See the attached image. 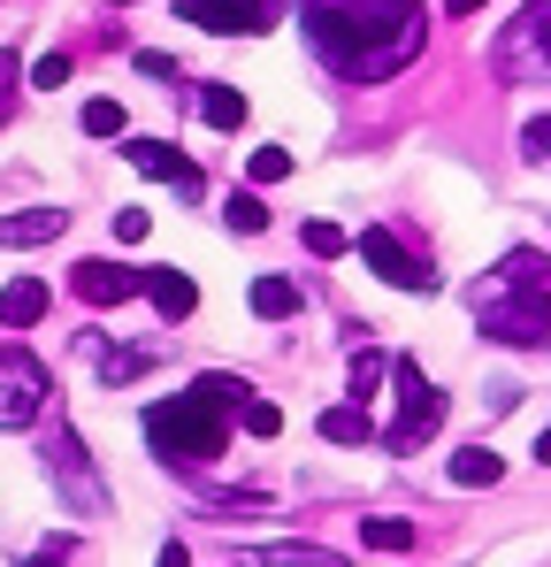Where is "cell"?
I'll use <instances>...</instances> for the list:
<instances>
[{
    "label": "cell",
    "instance_id": "1",
    "mask_svg": "<svg viewBox=\"0 0 551 567\" xmlns=\"http://www.w3.org/2000/svg\"><path fill=\"white\" fill-rule=\"evenodd\" d=\"M299 16L345 85H375L422 54V0H299Z\"/></svg>",
    "mask_w": 551,
    "mask_h": 567
},
{
    "label": "cell",
    "instance_id": "2",
    "mask_svg": "<svg viewBox=\"0 0 551 567\" xmlns=\"http://www.w3.org/2000/svg\"><path fill=\"white\" fill-rule=\"evenodd\" d=\"M238 406H246V383L238 377H199L191 391L146 406V445H154L162 461H191V468H199V461H222Z\"/></svg>",
    "mask_w": 551,
    "mask_h": 567
},
{
    "label": "cell",
    "instance_id": "3",
    "mask_svg": "<svg viewBox=\"0 0 551 567\" xmlns=\"http://www.w3.org/2000/svg\"><path fill=\"white\" fill-rule=\"evenodd\" d=\"M475 315L498 346H544L551 338V299L537 284H506V277L475 284Z\"/></svg>",
    "mask_w": 551,
    "mask_h": 567
},
{
    "label": "cell",
    "instance_id": "4",
    "mask_svg": "<svg viewBox=\"0 0 551 567\" xmlns=\"http://www.w3.org/2000/svg\"><path fill=\"white\" fill-rule=\"evenodd\" d=\"M498 70L513 85H551V0H529L506 31H498Z\"/></svg>",
    "mask_w": 551,
    "mask_h": 567
},
{
    "label": "cell",
    "instance_id": "5",
    "mask_svg": "<svg viewBox=\"0 0 551 567\" xmlns=\"http://www.w3.org/2000/svg\"><path fill=\"white\" fill-rule=\"evenodd\" d=\"M391 377H398V422L383 430V445H391V453H414L422 437H437V422H445V391L422 377L414 361H391Z\"/></svg>",
    "mask_w": 551,
    "mask_h": 567
},
{
    "label": "cell",
    "instance_id": "6",
    "mask_svg": "<svg viewBox=\"0 0 551 567\" xmlns=\"http://www.w3.org/2000/svg\"><path fill=\"white\" fill-rule=\"evenodd\" d=\"M184 23H199V31H215V39H261V31H276V0H177Z\"/></svg>",
    "mask_w": 551,
    "mask_h": 567
},
{
    "label": "cell",
    "instance_id": "7",
    "mask_svg": "<svg viewBox=\"0 0 551 567\" xmlns=\"http://www.w3.org/2000/svg\"><path fill=\"white\" fill-rule=\"evenodd\" d=\"M353 254H361L383 284H398V291H437V269H429V261H414V254H406L383 223H367L361 238H353Z\"/></svg>",
    "mask_w": 551,
    "mask_h": 567
},
{
    "label": "cell",
    "instance_id": "8",
    "mask_svg": "<svg viewBox=\"0 0 551 567\" xmlns=\"http://www.w3.org/2000/svg\"><path fill=\"white\" fill-rule=\"evenodd\" d=\"M46 414V369L31 353H0V430H23Z\"/></svg>",
    "mask_w": 551,
    "mask_h": 567
},
{
    "label": "cell",
    "instance_id": "9",
    "mask_svg": "<svg viewBox=\"0 0 551 567\" xmlns=\"http://www.w3.org/2000/svg\"><path fill=\"white\" fill-rule=\"evenodd\" d=\"M70 291H77L85 307H123V299H138V291H146V269H115V261H77V269H70Z\"/></svg>",
    "mask_w": 551,
    "mask_h": 567
},
{
    "label": "cell",
    "instance_id": "10",
    "mask_svg": "<svg viewBox=\"0 0 551 567\" xmlns=\"http://www.w3.org/2000/svg\"><path fill=\"white\" fill-rule=\"evenodd\" d=\"M123 162H131V169H146V177H162V185H177L184 199H199V169L184 162L169 138H131V146H123Z\"/></svg>",
    "mask_w": 551,
    "mask_h": 567
},
{
    "label": "cell",
    "instance_id": "11",
    "mask_svg": "<svg viewBox=\"0 0 551 567\" xmlns=\"http://www.w3.org/2000/svg\"><path fill=\"white\" fill-rule=\"evenodd\" d=\"M62 230H70V207H15V215H0V246H46Z\"/></svg>",
    "mask_w": 551,
    "mask_h": 567
},
{
    "label": "cell",
    "instance_id": "12",
    "mask_svg": "<svg viewBox=\"0 0 551 567\" xmlns=\"http://www.w3.org/2000/svg\"><path fill=\"white\" fill-rule=\"evenodd\" d=\"M146 299H154V307H162V322L177 330L184 315L199 307V284L184 277V269H146Z\"/></svg>",
    "mask_w": 551,
    "mask_h": 567
},
{
    "label": "cell",
    "instance_id": "13",
    "mask_svg": "<svg viewBox=\"0 0 551 567\" xmlns=\"http://www.w3.org/2000/svg\"><path fill=\"white\" fill-rule=\"evenodd\" d=\"M46 307H54V291H46V284H39V277H15L8 291H0V330H31Z\"/></svg>",
    "mask_w": 551,
    "mask_h": 567
},
{
    "label": "cell",
    "instance_id": "14",
    "mask_svg": "<svg viewBox=\"0 0 551 567\" xmlns=\"http://www.w3.org/2000/svg\"><path fill=\"white\" fill-rule=\"evenodd\" d=\"M414 537H422V529H414L406 514H367V522H361V545H367V553H406Z\"/></svg>",
    "mask_w": 551,
    "mask_h": 567
},
{
    "label": "cell",
    "instance_id": "15",
    "mask_svg": "<svg viewBox=\"0 0 551 567\" xmlns=\"http://www.w3.org/2000/svg\"><path fill=\"white\" fill-rule=\"evenodd\" d=\"M322 437H330V445H367V437H375V422H367L361 399H345V406H330V414H322Z\"/></svg>",
    "mask_w": 551,
    "mask_h": 567
},
{
    "label": "cell",
    "instance_id": "16",
    "mask_svg": "<svg viewBox=\"0 0 551 567\" xmlns=\"http://www.w3.org/2000/svg\"><path fill=\"white\" fill-rule=\"evenodd\" d=\"M253 315H261V322L299 315V284H291V277H253Z\"/></svg>",
    "mask_w": 551,
    "mask_h": 567
},
{
    "label": "cell",
    "instance_id": "17",
    "mask_svg": "<svg viewBox=\"0 0 551 567\" xmlns=\"http://www.w3.org/2000/svg\"><path fill=\"white\" fill-rule=\"evenodd\" d=\"M498 453H482V445H467V453H453V483L459 491H490V483H498Z\"/></svg>",
    "mask_w": 551,
    "mask_h": 567
},
{
    "label": "cell",
    "instance_id": "18",
    "mask_svg": "<svg viewBox=\"0 0 551 567\" xmlns=\"http://www.w3.org/2000/svg\"><path fill=\"white\" fill-rule=\"evenodd\" d=\"M199 115H207L215 131H238V123H246V93H238V85H207V93H199Z\"/></svg>",
    "mask_w": 551,
    "mask_h": 567
},
{
    "label": "cell",
    "instance_id": "19",
    "mask_svg": "<svg viewBox=\"0 0 551 567\" xmlns=\"http://www.w3.org/2000/svg\"><path fill=\"white\" fill-rule=\"evenodd\" d=\"M123 131H131L123 100H85V138H123Z\"/></svg>",
    "mask_w": 551,
    "mask_h": 567
},
{
    "label": "cell",
    "instance_id": "20",
    "mask_svg": "<svg viewBox=\"0 0 551 567\" xmlns=\"http://www.w3.org/2000/svg\"><path fill=\"white\" fill-rule=\"evenodd\" d=\"M222 215H230V230H246V238H261V230H269L261 192H230V207H222Z\"/></svg>",
    "mask_w": 551,
    "mask_h": 567
},
{
    "label": "cell",
    "instance_id": "21",
    "mask_svg": "<svg viewBox=\"0 0 551 567\" xmlns=\"http://www.w3.org/2000/svg\"><path fill=\"white\" fill-rule=\"evenodd\" d=\"M299 238H306V254H314V261H337V254H353V238H345L337 223H322V215H314Z\"/></svg>",
    "mask_w": 551,
    "mask_h": 567
},
{
    "label": "cell",
    "instance_id": "22",
    "mask_svg": "<svg viewBox=\"0 0 551 567\" xmlns=\"http://www.w3.org/2000/svg\"><path fill=\"white\" fill-rule=\"evenodd\" d=\"M246 177H253V185H283V177H291V146H253Z\"/></svg>",
    "mask_w": 551,
    "mask_h": 567
},
{
    "label": "cell",
    "instance_id": "23",
    "mask_svg": "<svg viewBox=\"0 0 551 567\" xmlns=\"http://www.w3.org/2000/svg\"><path fill=\"white\" fill-rule=\"evenodd\" d=\"M238 422H246V437H276V430H283V406H276V399H246Z\"/></svg>",
    "mask_w": 551,
    "mask_h": 567
},
{
    "label": "cell",
    "instance_id": "24",
    "mask_svg": "<svg viewBox=\"0 0 551 567\" xmlns=\"http://www.w3.org/2000/svg\"><path fill=\"white\" fill-rule=\"evenodd\" d=\"M261 560H276V567H337V553H322V545H269Z\"/></svg>",
    "mask_w": 551,
    "mask_h": 567
},
{
    "label": "cell",
    "instance_id": "25",
    "mask_svg": "<svg viewBox=\"0 0 551 567\" xmlns=\"http://www.w3.org/2000/svg\"><path fill=\"white\" fill-rule=\"evenodd\" d=\"M31 85H39V93L70 85V54H39V62H31Z\"/></svg>",
    "mask_w": 551,
    "mask_h": 567
},
{
    "label": "cell",
    "instance_id": "26",
    "mask_svg": "<svg viewBox=\"0 0 551 567\" xmlns=\"http://www.w3.org/2000/svg\"><path fill=\"white\" fill-rule=\"evenodd\" d=\"M146 230H154L146 207H115V238H123V246H146Z\"/></svg>",
    "mask_w": 551,
    "mask_h": 567
},
{
    "label": "cell",
    "instance_id": "27",
    "mask_svg": "<svg viewBox=\"0 0 551 567\" xmlns=\"http://www.w3.org/2000/svg\"><path fill=\"white\" fill-rule=\"evenodd\" d=\"M521 154H529V162H551V115H537V123L521 131Z\"/></svg>",
    "mask_w": 551,
    "mask_h": 567
},
{
    "label": "cell",
    "instance_id": "28",
    "mask_svg": "<svg viewBox=\"0 0 551 567\" xmlns=\"http://www.w3.org/2000/svg\"><path fill=\"white\" fill-rule=\"evenodd\" d=\"M375 383H383V361H375V353H361V361H353V399H367Z\"/></svg>",
    "mask_w": 551,
    "mask_h": 567
},
{
    "label": "cell",
    "instance_id": "29",
    "mask_svg": "<svg viewBox=\"0 0 551 567\" xmlns=\"http://www.w3.org/2000/svg\"><path fill=\"white\" fill-rule=\"evenodd\" d=\"M154 567H191V553H184V545H162V560Z\"/></svg>",
    "mask_w": 551,
    "mask_h": 567
},
{
    "label": "cell",
    "instance_id": "30",
    "mask_svg": "<svg viewBox=\"0 0 551 567\" xmlns=\"http://www.w3.org/2000/svg\"><path fill=\"white\" fill-rule=\"evenodd\" d=\"M537 468H551V430H537Z\"/></svg>",
    "mask_w": 551,
    "mask_h": 567
},
{
    "label": "cell",
    "instance_id": "31",
    "mask_svg": "<svg viewBox=\"0 0 551 567\" xmlns=\"http://www.w3.org/2000/svg\"><path fill=\"white\" fill-rule=\"evenodd\" d=\"M445 8H453V16H475V8H482V0H445Z\"/></svg>",
    "mask_w": 551,
    "mask_h": 567
},
{
    "label": "cell",
    "instance_id": "32",
    "mask_svg": "<svg viewBox=\"0 0 551 567\" xmlns=\"http://www.w3.org/2000/svg\"><path fill=\"white\" fill-rule=\"evenodd\" d=\"M23 567H62V560H23Z\"/></svg>",
    "mask_w": 551,
    "mask_h": 567
},
{
    "label": "cell",
    "instance_id": "33",
    "mask_svg": "<svg viewBox=\"0 0 551 567\" xmlns=\"http://www.w3.org/2000/svg\"><path fill=\"white\" fill-rule=\"evenodd\" d=\"M107 8H131V0H107Z\"/></svg>",
    "mask_w": 551,
    "mask_h": 567
}]
</instances>
